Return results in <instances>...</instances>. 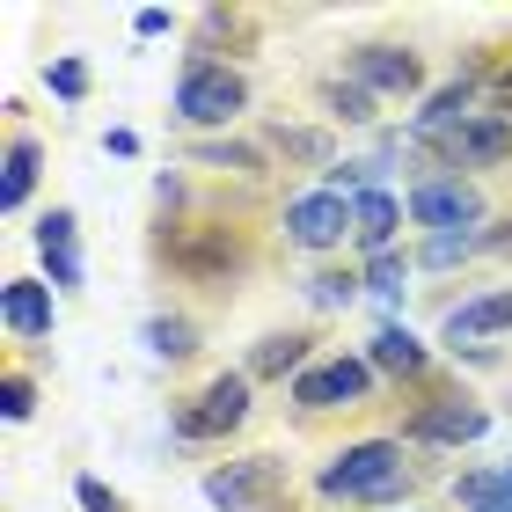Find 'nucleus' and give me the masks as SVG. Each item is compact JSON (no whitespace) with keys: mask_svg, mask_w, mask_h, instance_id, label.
Wrapping results in <instances>:
<instances>
[{"mask_svg":"<svg viewBox=\"0 0 512 512\" xmlns=\"http://www.w3.org/2000/svg\"><path fill=\"white\" fill-rule=\"evenodd\" d=\"M417 461L410 439H352L344 454H330L315 469V498L322 505H403L417 491Z\"/></svg>","mask_w":512,"mask_h":512,"instance_id":"f257e3e1","label":"nucleus"},{"mask_svg":"<svg viewBox=\"0 0 512 512\" xmlns=\"http://www.w3.org/2000/svg\"><path fill=\"white\" fill-rule=\"evenodd\" d=\"M154 256L183 278V286L227 293L235 278H249L256 242H249V227H242V220H161Z\"/></svg>","mask_w":512,"mask_h":512,"instance_id":"f03ea898","label":"nucleus"},{"mask_svg":"<svg viewBox=\"0 0 512 512\" xmlns=\"http://www.w3.org/2000/svg\"><path fill=\"white\" fill-rule=\"evenodd\" d=\"M249 417H256V381L249 374H213L205 388L169 403V432L183 447H220V439H235Z\"/></svg>","mask_w":512,"mask_h":512,"instance_id":"7ed1b4c3","label":"nucleus"},{"mask_svg":"<svg viewBox=\"0 0 512 512\" xmlns=\"http://www.w3.org/2000/svg\"><path fill=\"white\" fill-rule=\"evenodd\" d=\"M249 110V81L235 74L227 59H183V74H176V118L191 125L198 139H213V132H227Z\"/></svg>","mask_w":512,"mask_h":512,"instance_id":"20e7f679","label":"nucleus"},{"mask_svg":"<svg viewBox=\"0 0 512 512\" xmlns=\"http://www.w3.org/2000/svg\"><path fill=\"white\" fill-rule=\"evenodd\" d=\"M293 498V469L278 454H235L205 469V505L213 512H278Z\"/></svg>","mask_w":512,"mask_h":512,"instance_id":"39448f33","label":"nucleus"},{"mask_svg":"<svg viewBox=\"0 0 512 512\" xmlns=\"http://www.w3.org/2000/svg\"><path fill=\"white\" fill-rule=\"evenodd\" d=\"M483 432H491V410H483L469 388H439V395H425V403L403 417V439H410V447H439V454L476 447Z\"/></svg>","mask_w":512,"mask_h":512,"instance_id":"423d86ee","label":"nucleus"},{"mask_svg":"<svg viewBox=\"0 0 512 512\" xmlns=\"http://www.w3.org/2000/svg\"><path fill=\"white\" fill-rule=\"evenodd\" d=\"M425 154L439 161V176H491V169H505V161H512V118H505L498 103H483L461 132L425 139Z\"/></svg>","mask_w":512,"mask_h":512,"instance_id":"0eeeda50","label":"nucleus"},{"mask_svg":"<svg viewBox=\"0 0 512 512\" xmlns=\"http://www.w3.org/2000/svg\"><path fill=\"white\" fill-rule=\"evenodd\" d=\"M410 220L425 227V235H483V191H476V176H425V183H410Z\"/></svg>","mask_w":512,"mask_h":512,"instance_id":"6e6552de","label":"nucleus"},{"mask_svg":"<svg viewBox=\"0 0 512 512\" xmlns=\"http://www.w3.org/2000/svg\"><path fill=\"white\" fill-rule=\"evenodd\" d=\"M374 366L366 359H344V352H330V359H315L308 374L293 381V410L300 417H330V410H359V403H374Z\"/></svg>","mask_w":512,"mask_h":512,"instance_id":"1a4fd4ad","label":"nucleus"},{"mask_svg":"<svg viewBox=\"0 0 512 512\" xmlns=\"http://www.w3.org/2000/svg\"><path fill=\"white\" fill-rule=\"evenodd\" d=\"M344 74L359 88H374V96H417V88H425V59H417L403 37H366V44L344 52Z\"/></svg>","mask_w":512,"mask_h":512,"instance_id":"9d476101","label":"nucleus"},{"mask_svg":"<svg viewBox=\"0 0 512 512\" xmlns=\"http://www.w3.org/2000/svg\"><path fill=\"white\" fill-rule=\"evenodd\" d=\"M344 235H352V198H337V191L286 198V242L293 249H337Z\"/></svg>","mask_w":512,"mask_h":512,"instance_id":"9b49d317","label":"nucleus"},{"mask_svg":"<svg viewBox=\"0 0 512 512\" xmlns=\"http://www.w3.org/2000/svg\"><path fill=\"white\" fill-rule=\"evenodd\" d=\"M505 330H512V286H483V293L461 300V308H447L439 344H447V352H469V344H491Z\"/></svg>","mask_w":512,"mask_h":512,"instance_id":"f8f14e48","label":"nucleus"},{"mask_svg":"<svg viewBox=\"0 0 512 512\" xmlns=\"http://www.w3.org/2000/svg\"><path fill=\"white\" fill-rule=\"evenodd\" d=\"M476 88H483V66H469V74H454L447 88H432V96H425V110H417V118H410V139H417V147H425V139H447V132H461V125H469L476 118Z\"/></svg>","mask_w":512,"mask_h":512,"instance_id":"ddd939ff","label":"nucleus"},{"mask_svg":"<svg viewBox=\"0 0 512 512\" xmlns=\"http://www.w3.org/2000/svg\"><path fill=\"white\" fill-rule=\"evenodd\" d=\"M0 322H8L15 344H44L52 322H59L52 286H44V278H8V286H0Z\"/></svg>","mask_w":512,"mask_h":512,"instance_id":"4468645a","label":"nucleus"},{"mask_svg":"<svg viewBox=\"0 0 512 512\" xmlns=\"http://www.w3.org/2000/svg\"><path fill=\"white\" fill-rule=\"evenodd\" d=\"M264 147H271V161H286V169H315V176H330L337 169V132L330 125H264Z\"/></svg>","mask_w":512,"mask_h":512,"instance_id":"2eb2a0df","label":"nucleus"},{"mask_svg":"<svg viewBox=\"0 0 512 512\" xmlns=\"http://www.w3.org/2000/svg\"><path fill=\"white\" fill-rule=\"evenodd\" d=\"M308 366H315V330H264V337L249 344V366H242V374H249V381H286V374L300 381Z\"/></svg>","mask_w":512,"mask_h":512,"instance_id":"dca6fc26","label":"nucleus"},{"mask_svg":"<svg viewBox=\"0 0 512 512\" xmlns=\"http://www.w3.org/2000/svg\"><path fill=\"white\" fill-rule=\"evenodd\" d=\"M403 213H410V205L395 198V191H359V198H352V242H359L366 256H388Z\"/></svg>","mask_w":512,"mask_h":512,"instance_id":"f3484780","label":"nucleus"},{"mask_svg":"<svg viewBox=\"0 0 512 512\" xmlns=\"http://www.w3.org/2000/svg\"><path fill=\"white\" fill-rule=\"evenodd\" d=\"M366 366H374V374H395V381H425L432 374V352L403 330V322H381L374 344H366Z\"/></svg>","mask_w":512,"mask_h":512,"instance_id":"a211bd4d","label":"nucleus"},{"mask_svg":"<svg viewBox=\"0 0 512 512\" xmlns=\"http://www.w3.org/2000/svg\"><path fill=\"white\" fill-rule=\"evenodd\" d=\"M37 256L44 271H52V286H81V235H74V213L52 205V213L37 220Z\"/></svg>","mask_w":512,"mask_h":512,"instance_id":"6ab92c4d","label":"nucleus"},{"mask_svg":"<svg viewBox=\"0 0 512 512\" xmlns=\"http://www.w3.org/2000/svg\"><path fill=\"white\" fill-rule=\"evenodd\" d=\"M191 161L198 169H220V176H271V147L264 139H227V132L191 139Z\"/></svg>","mask_w":512,"mask_h":512,"instance_id":"aec40b11","label":"nucleus"},{"mask_svg":"<svg viewBox=\"0 0 512 512\" xmlns=\"http://www.w3.org/2000/svg\"><path fill=\"white\" fill-rule=\"evenodd\" d=\"M37 176H44V147L30 132H8V161H0V213H22L37 191Z\"/></svg>","mask_w":512,"mask_h":512,"instance_id":"412c9836","label":"nucleus"},{"mask_svg":"<svg viewBox=\"0 0 512 512\" xmlns=\"http://www.w3.org/2000/svg\"><path fill=\"white\" fill-rule=\"evenodd\" d=\"M315 103H322V118H330V125H374L381 118V96H374V88H359L352 74H330V81H322L315 88Z\"/></svg>","mask_w":512,"mask_h":512,"instance_id":"4be33fe9","label":"nucleus"},{"mask_svg":"<svg viewBox=\"0 0 512 512\" xmlns=\"http://www.w3.org/2000/svg\"><path fill=\"white\" fill-rule=\"evenodd\" d=\"M256 44V15L249 8H198V59H213V44Z\"/></svg>","mask_w":512,"mask_h":512,"instance_id":"5701e85b","label":"nucleus"},{"mask_svg":"<svg viewBox=\"0 0 512 512\" xmlns=\"http://www.w3.org/2000/svg\"><path fill=\"white\" fill-rule=\"evenodd\" d=\"M139 337H147L154 359H191L198 352V322L191 315H147V330H139Z\"/></svg>","mask_w":512,"mask_h":512,"instance_id":"b1692460","label":"nucleus"},{"mask_svg":"<svg viewBox=\"0 0 512 512\" xmlns=\"http://www.w3.org/2000/svg\"><path fill=\"white\" fill-rule=\"evenodd\" d=\"M359 293H366V278H359V271H315V278H308V308H322V315L352 308Z\"/></svg>","mask_w":512,"mask_h":512,"instance_id":"393cba45","label":"nucleus"},{"mask_svg":"<svg viewBox=\"0 0 512 512\" xmlns=\"http://www.w3.org/2000/svg\"><path fill=\"white\" fill-rule=\"evenodd\" d=\"M359 278H366V293L403 300V293H410V256H395V249H388V256H366V271H359Z\"/></svg>","mask_w":512,"mask_h":512,"instance_id":"a878e982","label":"nucleus"},{"mask_svg":"<svg viewBox=\"0 0 512 512\" xmlns=\"http://www.w3.org/2000/svg\"><path fill=\"white\" fill-rule=\"evenodd\" d=\"M30 410H37L30 366H8V374H0V417H8V425H30Z\"/></svg>","mask_w":512,"mask_h":512,"instance_id":"bb28decb","label":"nucleus"},{"mask_svg":"<svg viewBox=\"0 0 512 512\" xmlns=\"http://www.w3.org/2000/svg\"><path fill=\"white\" fill-rule=\"evenodd\" d=\"M469 256H483V249H476V235H425L417 264H425V271H454V264H469Z\"/></svg>","mask_w":512,"mask_h":512,"instance_id":"cd10ccee","label":"nucleus"},{"mask_svg":"<svg viewBox=\"0 0 512 512\" xmlns=\"http://www.w3.org/2000/svg\"><path fill=\"white\" fill-rule=\"evenodd\" d=\"M44 81H52L59 103H81V96H88V66H81V59H52V66H44Z\"/></svg>","mask_w":512,"mask_h":512,"instance_id":"c85d7f7f","label":"nucleus"},{"mask_svg":"<svg viewBox=\"0 0 512 512\" xmlns=\"http://www.w3.org/2000/svg\"><path fill=\"white\" fill-rule=\"evenodd\" d=\"M74 505H81V512H125V498L110 491L103 476H74Z\"/></svg>","mask_w":512,"mask_h":512,"instance_id":"c756f323","label":"nucleus"},{"mask_svg":"<svg viewBox=\"0 0 512 512\" xmlns=\"http://www.w3.org/2000/svg\"><path fill=\"white\" fill-rule=\"evenodd\" d=\"M476 249H483V256H505V264H512V213L483 227V235H476Z\"/></svg>","mask_w":512,"mask_h":512,"instance_id":"7c9ffc66","label":"nucleus"},{"mask_svg":"<svg viewBox=\"0 0 512 512\" xmlns=\"http://www.w3.org/2000/svg\"><path fill=\"white\" fill-rule=\"evenodd\" d=\"M169 30H176L169 8H139V15H132V37H169Z\"/></svg>","mask_w":512,"mask_h":512,"instance_id":"2f4dec72","label":"nucleus"},{"mask_svg":"<svg viewBox=\"0 0 512 512\" xmlns=\"http://www.w3.org/2000/svg\"><path fill=\"white\" fill-rule=\"evenodd\" d=\"M154 205H161V213H176V205H183V176H154Z\"/></svg>","mask_w":512,"mask_h":512,"instance_id":"473e14b6","label":"nucleus"},{"mask_svg":"<svg viewBox=\"0 0 512 512\" xmlns=\"http://www.w3.org/2000/svg\"><path fill=\"white\" fill-rule=\"evenodd\" d=\"M498 96H512V52L498 59Z\"/></svg>","mask_w":512,"mask_h":512,"instance_id":"72a5a7b5","label":"nucleus"},{"mask_svg":"<svg viewBox=\"0 0 512 512\" xmlns=\"http://www.w3.org/2000/svg\"><path fill=\"white\" fill-rule=\"evenodd\" d=\"M410 512H425V505H410Z\"/></svg>","mask_w":512,"mask_h":512,"instance_id":"f704fd0d","label":"nucleus"}]
</instances>
